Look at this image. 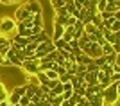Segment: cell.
Listing matches in <instances>:
<instances>
[{
	"instance_id": "31",
	"label": "cell",
	"mask_w": 120,
	"mask_h": 106,
	"mask_svg": "<svg viewBox=\"0 0 120 106\" xmlns=\"http://www.w3.org/2000/svg\"><path fill=\"white\" fill-rule=\"evenodd\" d=\"M111 83H120V74H111Z\"/></svg>"
},
{
	"instance_id": "19",
	"label": "cell",
	"mask_w": 120,
	"mask_h": 106,
	"mask_svg": "<svg viewBox=\"0 0 120 106\" xmlns=\"http://www.w3.org/2000/svg\"><path fill=\"white\" fill-rule=\"evenodd\" d=\"M36 49H38V45L30 41L29 45H27V47H25V49H23V52H25V56H30V54H34V52H36Z\"/></svg>"
},
{
	"instance_id": "25",
	"label": "cell",
	"mask_w": 120,
	"mask_h": 106,
	"mask_svg": "<svg viewBox=\"0 0 120 106\" xmlns=\"http://www.w3.org/2000/svg\"><path fill=\"white\" fill-rule=\"evenodd\" d=\"M70 79H72L70 74H61V76L57 77V81H59L61 85H63V83H70Z\"/></svg>"
},
{
	"instance_id": "29",
	"label": "cell",
	"mask_w": 120,
	"mask_h": 106,
	"mask_svg": "<svg viewBox=\"0 0 120 106\" xmlns=\"http://www.w3.org/2000/svg\"><path fill=\"white\" fill-rule=\"evenodd\" d=\"M0 67H11V61L4 56H0Z\"/></svg>"
},
{
	"instance_id": "26",
	"label": "cell",
	"mask_w": 120,
	"mask_h": 106,
	"mask_svg": "<svg viewBox=\"0 0 120 106\" xmlns=\"http://www.w3.org/2000/svg\"><path fill=\"white\" fill-rule=\"evenodd\" d=\"M18 104H20V106H29V104H30V99H29L27 95H22L20 101H18Z\"/></svg>"
},
{
	"instance_id": "18",
	"label": "cell",
	"mask_w": 120,
	"mask_h": 106,
	"mask_svg": "<svg viewBox=\"0 0 120 106\" xmlns=\"http://www.w3.org/2000/svg\"><path fill=\"white\" fill-rule=\"evenodd\" d=\"M91 24H93V25H95L99 31L102 29V18H100V15H99V13H97L95 16H91Z\"/></svg>"
},
{
	"instance_id": "20",
	"label": "cell",
	"mask_w": 120,
	"mask_h": 106,
	"mask_svg": "<svg viewBox=\"0 0 120 106\" xmlns=\"http://www.w3.org/2000/svg\"><path fill=\"white\" fill-rule=\"evenodd\" d=\"M27 85H32V86H40V81H38L36 74H32V76H27Z\"/></svg>"
},
{
	"instance_id": "28",
	"label": "cell",
	"mask_w": 120,
	"mask_h": 106,
	"mask_svg": "<svg viewBox=\"0 0 120 106\" xmlns=\"http://www.w3.org/2000/svg\"><path fill=\"white\" fill-rule=\"evenodd\" d=\"M50 4H52V7H54V9H57V7H63V5H65V2H63V0H50Z\"/></svg>"
},
{
	"instance_id": "2",
	"label": "cell",
	"mask_w": 120,
	"mask_h": 106,
	"mask_svg": "<svg viewBox=\"0 0 120 106\" xmlns=\"http://www.w3.org/2000/svg\"><path fill=\"white\" fill-rule=\"evenodd\" d=\"M38 65H40V59H36L34 56H25L23 63H22V70L25 72V76H32V74H36L38 72Z\"/></svg>"
},
{
	"instance_id": "21",
	"label": "cell",
	"mask_w": 120,
	"mask_h": 106,
	"mask_svg": "<svg viewBox=\"0 0 120 106\" xmlns=\"http://www.w3.org/2000/svg\"><path fill=\"white\" fill-rule=\"evenodd\" d=\"M7 101H9V102H11V106H13V104H18L20 97L16 95V94H13V92H9V95H7Z\"/></svg>"
},
{
	"instance_id": "7",
	"label": "cell",
	"mask_w": 120,
	"mask_h": 106,
	"mask_svg": "<svg viewBox=\"0 0 120 106\" xmlns=\"http://www.w3.org/2000/svg\"><path fill=\"white\" fill-rule=\"evenodd\" d=\"M104 11L106 13H116V11H120V0H108Z\"/></svg>"
},
{
	"instance_id": "1",
	"label": "cell",
	"mask_w": 120,
	"mask_h": 106,
	"mask_svg": "<svg viewBox=\"0 0 120 106\" xmlns=\"http://www.w3.org/2000/svg\"><path fill=\"white\" fill-rule=\"evenodd\" d=\"M11 32H16V22L13 16H0V36H7Z\"/></svg>"
},
{
	"instance_id": "30",
	"label": "cell",
	"mask_w": 120,
	"mask_h": 106,
	"mask_svg": "<svg viewBox=\"0 0 120 106\" xmlns=\"http://www.w3.org/2000/svg\"><path fill=\"white\" fill-rule=\"evenodd\" d=\"M86 72H99V68H97V67L93 65V61H91L90 65H86Z\"/></svg>"
},
{
	"instance_id": "11",
	"label": "cell",
	"mask_w": 120,
	"mask_h": 106,
	"mask_svg": "<svg viewBox=\"0 0 120 106\" xmlns=\"http://www.w3.org/2000/svg\"><path fill=\"white\" fill-rule=\"evenodd\" d=\"M63 31H65V27L54 22V31H52V38H50V40H52V41H54V40H61V36H63Z\"/></svg>"
},
{
	"instance_id": "34",
	"label": "cell",
	"mask_w": 120,
	"mask_h": 106,
	"mask_svg": "<svg viewBox=\"0 0 120 106\" xmlns=\"http://www.w3.org/2000/svg\"><path fill=\"white\" fill-rule=\"evenodd\" d=\"M13 106H20V104H13Z\"/></svg>"
},
{
	"instance_id": "14",
	"label": "cell",
	"mask_w": 120,
	"mask_h": 106,
	"mask_svg": "<svg viewBox=\"0 0 120 106\" xmlns=\"http://www.w3.org/2000/svg\"><path fill=\"white\" fill-rule=\"evenodd\" d=\"M100 52H102V56H109V54H116L115 49H113V45H109V43H104V45L100 47Z\"/></svg>"
},
{
	"instance_id": "22",
	"label": "cell",
	"mask_w": 120,
	"mask_h": 106,
	"mask_svg": "<svg viewBox=\"0 0 120 106\" xmlns=\"http://www.w3.org/2000/svg\"><path fill=\"white\" fill-rule=\"evenodd\" d=\"M93 65H95L97 68H100L102 65H106V59H104V56H99V58H95V59H93Z\"/></svg>"
},
{
	"instance_id": "13",
	"label": "cell",
	"mask_w": 120,
	"mask_h": 106,
	"mask_svg": "<svg viewBox=\"0 0 120 106\" xmlns=\"http://www.w3.org/2000/svg\"><path fill=\"white\" fill-rule=\"evenodd\" d=\"M11 92H13V94H16L18 97H22V95H25V92H27V85H25V83H23V85H16Z\"/></svg>"
},
{
	"instance_id": "10",
	"label": "cell",
	"mask_w": 120,
	"mask_h": 106,
	"mask_svg": "<svg viewBox=\"0 0 120 106\" xmlns=\"http://www.w3.org/2000/svg\"><path fill=\"white\" fill-rule=\"evenodd\" d=\"M84 83L88 86H95L97 83V72H84Z\"/></svg>"
},
{
	"instance_id": "8",
	"label": "cell",
	"mask_w": 120,
	"mask_h": 106,
	"mask_svg": "<svg viewBox=\"0 0 120 106\" xmlns=\"http://www.w3.org/2000/svg\"><path fill=\"white\" fill-rule=\"evenodd\" d=\"M23 59H25V52H23V51H18V52L15 54V58H13V59H9V61H11V67H18V68H20L22 63H23Z\"/></svg>"
},
{
	"instance_id": "5",
	"label": "cell",
	"mask_w": 120,
	"mask_h": 106,
	"mask_svg": "<svg viewBox=\"0 0 120 106\" xmlns=\"http://www.w3.org/2000/svg\"><path fill=\"white\" fill-rule=\"evenodd\" d=\"M23 7L30 15H43V7H41L40 0H27V2H23Z\"/></svg>"
},
{
	"instance_id": "6",
	"label": "cell",
	"mask_w": 120,
	"mask_h": 106,
	"mask_svg": "<svg viewBox=\"0 0 120 106\" xmlns=\"http://www.w3.org/2000/svg\"><path fill=\"white\" fill-rule=\"evenodd\" d=\"M15 22L16 24H20V22H25V20H29V18H32V15H30L29 11L23 7V4H20L18 7H16V11H15Z\"/></svg>"
},
{
	"instance_id": "32",
	"label": "cell",
	"mask_w": 120,
	"mask_h": 106,
	"mask_svg": "<svg viewBox=\"0 0 120 106\" xmlns=\"http://www.w3.org/2000/svg\"><path fill=\"white\" fill-rule=\"evenodd\" d=\"M16 2H20V0H0V4L4 5H11V4H16Z\"/></svg>"
},
{
	"instance_id": "24",
	"label": "cell",
	"mask_w": 120,
	"mask_h": 106,
	"mask_svg": "<svg viewBox=\"0 0 120 106\" xmlns=\"http://www.w3.org/2000/svg\"><path fill=\"white\" fill-rule=\"evenodd\" d=\"M54 13H56V16H68V11L65 9V5H63V7H57V9H54Z\"/></svg>"
},
{
	"instance_id": "4",
	"label": "cell",
	"mask_w": 120,
	"mask_h": 106,
	"mask_svg": "<svg viewBox=\"0 0 120 106\" xmlns=\"http://www.w3.org/2000/svg\"><path fill=\"white\" fill-rule=\"evenodd\" d=\"M81 51H82V54L90 56L91 59H95V58L102 56V52H100V47L97 45V41H93V43H86V45H82V47H81Z\"/></svg>"
},
{
	"instance_id": "3",
	"label": "cell",
	"mask_w": 120,
	"mask_h": 106,
	"mask_svg": "<svg viewBox=\"0 0 120 106\" xmlns=\"http://www.w3.org/2000/svg\"><path fill=\"white\" fill-rule=\"evenodd\" d=\"M52 51H56V47H54V43H52V40H45V41H41L40 45H38V49H36V52L32 56H34L36 59H41L45 54H49V52H52Z\"/></svg>"
},
{
	"instance_id": "9",
	"label": "cell",
	"mask_w": 120,
	"mask_h": 106,
	"mask_svg": "<svg viewBox=\"0 0 120 106\" xmlns=\"http://www.w3.org/2000/svg\"><path fill=\"white\" fill-rule=\"evenodd\" d=\"M82 34H84V24L77 20L74 24V40H79Z\"/></svg>"
},
{
	"instance_id": "17",
	"label": "cell",
	"mask_w": 120,
	"mask_h": 106,
	"mask_svg": "<svg viewBox=\"0 0 120 106\" xmlns=\"http://www.w3.org/2000/svg\"><path fill=\"white\" fill-rule=\"evenodd\" d=\"M7 95H9V90L5 88V83H2V81H0V101H5V99H7Z\"/></svg>"
},
{
	"instance_id": "15",
	"label": "cell",
	"mask_w": 120,
	"mask_h": 106,
	"mask_svg": "<svg viewBox=\"0 0 120 106\" xmlns=\"http://www.w3.org/2000/svg\"><path fill=\"white\" fill-rule=\"evenodd\" d=\"M82 101H84V97L77 95V94H72L70 99H68V104H70V106H75V104H81Z\"/></svg>"
},
{
	"instance_id": "16",
	"label": "cell",
	"mask_w": 120,
	"mask_h": 106,
	"mask_svg": "<svg viewBox=\"0 0 120 106\" xmlns=\"http://www.w3.org/2000/svg\"><path fill=\"white\" fill-rule=\"evenodd\" d=\"M32 25L43 29V15H32Z\"/></svg>"
},
{
	"instance_id": "23",
	"label": "cell",
	"mask_w": 120,
	"mask_h": 106,
	"mask_svg": "<svg viewBox=\"0 0 120 106\" xmlns=\"http://www.w3.org/2000/svg\"><path fill=\"white\" fill-rule=\"evenodd\" d=\"M108 31H111V32H120V20H115Z\"/></svg>"
},
{
	"instance_id": "35",
	"label": "cell",
	"mask_w": 120,
	"mask_h": 106,
	"mask_svg": "<svg viewBox=\"0 0 120 106\" xmlns=\"http://www.w3.org/2000/svg\"><path fill=\"white\" fill-rule=\"evenodd\" d=\"M29 106H34V104H29Z\"/></svg>"
},
{
	"instance_id": "33",
	"label": "cell",
	"mask_w": 120,
	"mask_h": 106,
	"mask_svg": "<svg viewBox=\"0 0 120 106\" xmlns=\"http://www.w3.org/2000/svg\"><path fill=\"white\" fill-rule=\"evenodd\" d=\"M0 106H11V102L5 99V101H0Z\"/></svg>"
},
{
	"instance_id": "12",
	"label": "cell",
	"mask_w": 120,
	"mask_h": 106,
	"mask_svg": "<svg viewBox=\"0 0 120 106\" xmlns=\"http://www.w3.org/2000/svg\"><path fill=\"white\" fill-rule=\"evenodd\" d=\"M84 34H91V36H95V38H99L100 31L97 29L93 24H84Z\"/></svg>"
},
{
	"instance_id": "27",
	"label": "cell",
	"mask_w": 120,
	"mask_h": 106,
	"mask_svg": "<svg viewBox=\"0 0 120 106\" xmlns=\"http://www.w3.org/2000/svg\"><path fill=\"white\" fill-rule=\"evenodd\" d=\"M16 52H18V51H15L13 47H9V51L5 52V56H4V58H7V59H13V58H15V54H16Z\"/></svg>"
}]
</instances>
